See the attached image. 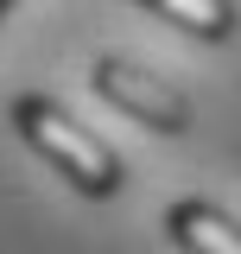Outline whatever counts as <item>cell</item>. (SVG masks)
<instances>
[{
  "label": "cell",
  "mask_w": 241,
  "mask_h": 254,
  "mask_svg": "<svg viewBox=\"0 0 241 254\" xmlns=\"http://www.w3.org/2000/svg\"><path fill=\"white\" fill-rule=\"evenodd\" d=\"M6 115H13V133H19L45 165H58L83 197H120V185H127L120 153L102 140V133H89L58 95H38V89H32V95H13Z\"/></svg>",
  "instance_id": "6da1fadb"
},
{
  "label": "cell",
  "mask_w": 241,
  "mask_h": 254,
  "mask_svg": "<svg viewBox=\"0 0 241 254\" xmlns=\"http://www.w3.org/2000/svg\"><path fill=\"white\" fill-rule=\"evenodd\" d=\"M95 95L108 102V108H120L127 121H140L152 127V133H165V140H178V133H190V102H184L165 76H152L146 64H133V58H95Z\"/></svg>",
  "instance_id": "7a4b0ae2"
},
{
  "label": "cell",
  "mask_w": 241,
  "mask_h": 254,
  "mask_svg": "<svg viewBox=\"0 0 241 254\" xmlns=\"http://www.w3.org/2000/svg\"><path fill=\"white\" fill-rule=\"evenodd\" d=\"M165 242L184 254H241V222L210 197H178L165 210Z\"/></svg>",
  "instance_id": "3957f363"
},
{
  "label": "cell",
  "mask_w": 241,
  "mask_h": 254,
  "mask_svg": "<svg viewBox=\"0 0 241 254\" xmlns=\"http://www.w3.org/2000/svg\"><path fill=\"white\" fill-rule=\"evenodd\" d=\"M152 19H165V26L190 32V38H210V45H222V38H235L241 13L229 6V0H146Z\"/></svg>",
  "instance_id": "277c9868"
},
{
  "label": "cell",
  "mask_w": 241,
  "mask_h": 254,
  "mask_svg": "<svg viewBox=\"0 0 241 254\" xmlns=\"http://www.w3.org/2000/svg\"><path fill=\"white\" fill-rule=\"evenodd\" d=\"M6 13H13V6H6V0H0V19H6Z\"/></svg>",
  "instance_id": "5b68a950"
}]
</instances>
